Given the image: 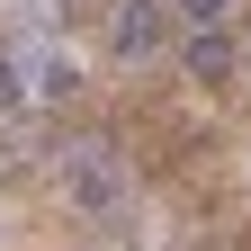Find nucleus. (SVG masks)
Segmentation results:
<instances>
[{
	"mask_svg": "<svg viewBox=\"0 0 251 251\" xmlns=\"http://www.w3.org/2000/svg\"><path fill=\"white\" fill-rule=\"evenodd\" d=\"M179 72H188V81H206V90H225V81L242 72V45L225 36V27H198V36L179 45Z\"/></svg>",
	"mask_w": 251,
	"mask_h": 251,
	"instance_id": "3",
	"label": "nucleus"
},
{
	"mask_svg": "<svg viewBox=\"0 0 251 251\" xmlns=\"http://www.w3.org/2000/svg\"><path fill=\"white\" fill-rule=\"evenodd\" d=\"M162 36H171V9H162V0H117V18H108V45H117L126 63L162 54Z\"/></svg>",
	"mask_w": 251,
	"mask_h": 251,
	"instance_id": "2",
	"label": "nucleus"
},
{
	"mask_svg": "<svg viewBox=\"0 0 251 251\" xmlns=\"http://www.w3.org/2000/svg\"><path fill=\"white\" fill-rule=\"evenodd\" d=\"M162 9L188 27V36H198V27H225V18H233V0H162Z\"/></svg>",
	"mask_w": 251,
	"mask_h": 251,
	"instance_id": "4",
	"label": "nucleus"
},
{
	"mask_svg": "<svg viewBox=\"0 0 251 251\" xmlns=\"http://www.w3.org/2000/svg\"><path fill=\"white\" fill-rule=\"evenodd\" d=\"M36 90H45V99H72V90H81V72H72V63H45V72H36Z\"/></svg>",
	"mask_w": 251,
	"mask_h": 251,
	"instance_id": "5",
	"label": "nucleus"
},
{
	"mask_svg": "<svg viewBox=\"0 0 251 251\" xmlns=\"http://www.w3.org/2000/svg\"><path fill=\"white\" fill-rule=\"evenodd\" d=\"M18 99H27V81H18V63H9V54H0V117H9Z\"/></svg>",
	"mask_w": 251,
	"mask_h": 251,
	"instance_id": "6",
	"label": "nucleus"
},
{
	"mask_svg": "<svg viewBox=\"0 0 251 251\" xmlns=\"http://www.w3.org/2000/svg\"><path fill=\"white\" fill-rule=\"evenodd\" d=\"M63 198H72L81 215H117V206H126V171H117V152H108V144L63 152Z\"/></svg>",
	"mask_w": 251,
	"mask_h": 251,
	"instance_id": "1",
	"label": "nucleus"
}]
</instances>
